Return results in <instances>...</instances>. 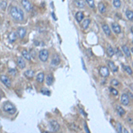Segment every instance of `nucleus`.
Masks as SVG:
<instances>
[{"mask_svg":"<svg viewBox=\"0 0 133 133\" xmlns=\"http://www.w3.org/2000/svg\"><path fill=\"white\" fill-rule=\"evenodd\" d=\"M10 14L13 17V20L17 21H22L24 20V13L21 11V8L17 6H12L10 10Z\"/></svg>","mask_w":133,"mask_h":133,"instance_id":"f257e3e1","label":"nucleus"},{"mask_svg":"<svg viewBox=\"0 0 133 133\" xmlns=\"http://www.w3.org/2000/svg\"><path fill=\"white\" fill-rule=\"evenodd\" d=\"M3 109L9 115H14L16 113V108L11 102H5L3 106Z\"/></svg>","mask_w":133,"mask_h":133,"instance_id":"f03ea898","label":"nucleus"},{"mask_svg":"<svg viewBox=\"0 0 133 133\" xmlns=\"http://www.w3.org/2000/svg\"><path fill=\"white\" fill-rule=\"evenodd\" d=\"M38 57L41 61L46 62L48 60V58H49V51L48 50H45V49L41 50V51H39Z\"/></svg>","mask_w":133,"mask_h":133,"instance_id":"7ed1b4c3","label":"nucleus"},{"mask_svg":"<svg viewBox=\"0 0 133 133\" xmlns=\"http://www.w3.org/2000/svg\"><path fill=\"white\" fill-rule=\"evenodd\" d=\"M0 81L8 88H10L11 85H12V81H11V79L7 75H0Z\"/></svg>","mask_w":133,"mask_h":133,"instance_id":"20e7f679","label":"nucleus"},{"mask_svg":"<svg viewBox=\"0 0 133 133\" xmlns=\"http://www.w3.org/2000/svg\"><path fill=\"white\" fill-rule=\"evenodd\" d=\"M21 5L27 12H30L32 10V4L29 0H21Z\"/></svg>","mask_w":133,"mask_h":133,"instance_id":"39448f33","label":"nucleus"},{"mask_svg":"<svg viewBox=\"0 0 133 133\" xmlns=\"http://www.w3.org/2000/svg\"><path fill=\"white\" fill-rule=\"evenodd\" d=\"M26 34H27V29H26L25 28L21 27V28H18V30H17V36H18V37L20 39L24 38L26 36Z\"/></svg>","mask_w":133,"mask_h":133,"instance_id":"423d86ee","label":"nucleus"},{"mask_svg":"<svg viewBox=\"0 0 133 133\" xmlns=\"http://www.w3.org/2000/svg\"><path fill=\"white\" fill-rule=\"evenodd\" d=\"M100 74L103 77H108L109 75V69L107 66H101L100 69Z\"/></svg>","mask_w":133,"mask_h":133,"instance_id":"0eeeda50","label":"nucleus"},{"mask_svg":"<svg viewBox=\"0 0 133 133\" xmlns=\"http://www.w3.org/2000/svg\"><path fill=\"white\" fill-rule=\"evenodd\" d=\"M121 102L124 106H128L130 104V98L128 94H123L121 97Z\"/></svg>","mask_w":133,"mask_h":133,"instance_id":"6e6552de","label":"nucleus"},{"mask_svg":"<svg viewBox=\"0 0 133 133\" xmlns=\"http://www.w3.org/2000/svg\"><path fill=\"white\" fill-rule=\"evenodd\" d=\"M50 126H51V130L53 131H59V128H60L59 123H57L56 121H51L50 122Z\"/></svg>","mask_w":133,"mask_h":133,"instance_id":"1a4fd4ad","label":"nucleus"},{"mask_svg":"<svg viewBox=\"0 0 133 133\" xmlns=\"http://www.w3.org/2000/svg\"><path fill=\"white\" fill-rule=\"evenodd\" d=\"M17 37H18L17 32H11L8 35V40H9L10 43H14L17 40Z\"/></svg>","mask_w":133,"mask_h":133,"instance_id":"9d476101","label":"nucleus"},{"mask_svg":"<svg viewBox=\"0 0 133 133\" xmlns=\"http://www.w3.org/2000/svg\"><path fill=\"white\" fill-rule=\"evenodd\" d=\"M60 58L58 54H54L53 57H52V59H51V64L53 65V66H57V65H59L60 63Z\"/></svg>","mask_w":133,"mask_h":133,"instance_id":"9b49d317","label":"nucleus"},{"mask_svg":"<svg viewBox=\"0 0 133 133\" xmlns=\"http://www.w3.org/2000/svg\"><path fill=\"white\" fill-rule=\"evenodd\" d=\"M17 65L20 68H25L26 66V62L24 61V59L21 58V57H19L18 59H17Z\"/></svg>","mask_w":133,"mask_h":133,"instance_id":"f8f14e48","label":"nucleus"},{"mask_svg":"<svg viewBox=\"0 0 133 133\" xmlns=\"http://www.w3.org/2000/svg\"><path fill=\"white\" fill-rule=\"evenodd\" d=\"M24 75H25L27 78H28V79H32V78L35 76V72H34L33 70H31V69H28V70L25 71Z\"/></svg>","mask_w":133,"mask_h":133,"instance_id":"ddd939ff","label":"nucleus"},{"mask_svg":"<svg viewBox=\"0 0 133 133\" xmlns=\"http://www.w3.org/2000/svg\"><path fill=\"white\" fill-rule=\"evenodd\" d=\"M112 28L113 30H114V32L116 34H120L121 33V26L119 25V24H117V23H113L112 24Z\"/></svg>","mask_w":133,"mask_h":133,"instance_id":"4468645a","label":"nucleus"},{"mask_svg":"<svg viewBox=\"0 0 133 133\" xmlns=\"http://www.w3.org/2000/svg\"><path fill=\"white\" fill-rule=\"evenodd\" d=\"M84 19V14L83 12H77L76 14H75V20H76L78 22H81Z\"/></svg>","mask_w":133,"mask_h":133,"instance_id":"2eb2a0df","label":"nucleus"},{"mask_svg":"<svg viewBox=\"0 0 133 133\" xmlns=\"http://www.w3.org/2000/svg\"><path fill=\"white\" fill-rule=\"evenodd\" d=\"M21 54H22L23 58H25L27 60H30V59H31L30 52H28V51H27V50H22V51H21Z\"/></svg>","mask_w":133,"mask_h":133,"instance_id":"dca6fc26","label":"nucleus"},{"mask_svg":"<svg viewBox=\"0 0 133 133\" xmlns=\"http://www.w3.org/2000/svg\"><path fill=\"white\" fill-rule=\"evenodd\" d=\"M36 81L39 83H43L44 81V74L43 72L39 73L37 75H36Z\"/></svg>","mask_w":133,"mask_h":133,"instance_id":"f3484780","label":"nucleus"},{"mask_svg":"<svg viewBox=\"0 0 133 133\" xmlns=\"http://www.w3.org/2000/svg\"><path fill=\"white\" fill-rule=\"evenodd\" d=\"M75 5L78 8H83L85 6V3L83 0H75Z\"/></svg>","mask_w":133,"mask_h":133,"instance_id":"a211bd4d","label":"nucleus"},{"mask_svg":"<svg viewBox=\"0 0 133 133\" xmlns=\"http://www.w3.org/2000/svg\"><path fill=\"white\" fill-rule=\"evenodd\" d=\"M82 28H83V29H86V28L89 27L90 23H91V20L90 19H85V20H83V21H82Z\"/></svg>","mask_w":133,"mask_h":133,"instance_id":"6ab92c4d","label":"nucleus"},{"mask_svg":"<svg viewBox=\"0 0 133 133\" xmlns=\"http://www.w3.org/2000/svg\"><path fill=\"white\" fill-rule=\"evenodd\" d=\"M102 28H103V30H104V32L106 33V35L110 36L111 30H110V28H109V27H108L107 24H103V25H102Z\"/></svg>","mask_w":133,"mask_h":133,"instance_id":"aec40b11","label":"nucleus"},{"mask_svg":"<svg viewBox=\"0 0 133 133\" xmlns=\"http://www.w3.org/2000/svg\"><path fill=\"white\" fill-rule=\"evenodd\" d=\"M107 52H108V56L109 57H113L114 56V54H115V51H114V48L111 47L110 45H108L107 47Z\"/></svg>","mask_w":133,"mask_h":133,"instance_id":"412c9836","label":"nucleus"},{"mask_svg":"<svg viewBox=\"0 0 133 133\" xmlns=\"http://www.w3.org/2000/svg\"><path fill=\"white\" fill-rule=\"evenodd\" d=\"M108 66H109V68L112 69L114 72H116L118 70V67L115 66V63H114L113 61H111V60H109V61H108Z\"/></svg>","mask_w":133,"mask_h":133,"instance_id":"4be33fe9","label":"nucleus"},{"mask_svg":"<svg viewBox=\"0 0 133 133\" xmlns=\"http://www.w3.org/2000/svg\"><path fill=\"white\" fill-rule=\"evenodd\" d=\"M116 111H117V113L121 115V116H123V115H125V110H124L121 106H116Z\"/></svg>","mask_w":133,"mask_h":133,"instance_id":"5701e85b","label":"nucleus"},{"mask_svg":"<svg viewBox=\"0 0 133 133\" xmlns=\"http://www.w3.org/2000/svg\"><path fill=\"white\" fill-rule=\"evenodd\" d=\"M99 10L101 13H105L106 11H107V7H106V5L103 4V3H100L99 4Z\"/></svg>","mask_w":133,"mask_h":133,"instance_id":"b1692460","label":"nucleus"},{"mask_svg":"<svg viewBox=\"0 0 133 133\" xmlns=\"http://www.w3.org/2000/svg\"><path fill=\"white\" fill-rule=\"evenodd\" d=\"M46 83H47V85H51L53 83V76L51 75H47V77H46Z\"/></svg>","mask_w":133,"mask_h":133,"instance_id":"393cba45","label":"nucleus"},{"mask_svg":"<svg viewBox=\"0 0 133 133\" xmlns=\"http://www.w3.org/2000/svg\"><path fill=\"white\" fill-rule=\"evenodd\" d=\"M123 51H124V53H125V55L128 58H130L131 57V51H130V49H129V47L127 45H123Z\"/></svg>","mask_w":133,"mask_h":133,"instance_id":"a878e982","label":"nucleus"},{"mask_svg":"<svg viewBox=\"0 0 133 133\" xmlns=\"http://www.w3.org/2000/svg\"><path fill=\"white\" fill-rule=\"evenodd\" d=\"M126 16H127V18H128L130 21H132L133 20V12L131 10H127L126 11Z\"/></svg>","mask_w":133,"mask_h":133,"instance_id":"bb28decb","label":"nucleus"},{"mask_svg":"<svg viewBox=\"0 0 133 133\" xmlns=\"http://www.w3.org/2000/svg\"><path fill=\"white\" fill-rule=\"evenodd\" d=\"M113 5L115 8H120L121 5H122V3H121V0H114L113 1Z\"/></svg>","mask_w":133,"mask_h":133,"instance_id":"cd10ccee","label":"nucleus"},{"mask_svg":"<svg viewBox=\"0 0 133 133\" xmlns=\"http://www.w3.org/2000/svg\"><path fill=\"white\" fill-rule=\"evenodd\" d=\"M18 74V71L15 68H9V75H13V76H16Z\"/></svg>","mask_w":133,"mask_h":133,"instance_id":"c85d7f7f","label":"nucleus"},{"mask_svg":"<svg viewBox=\"0 0 133 133\" xmlns=\"http://www.w3.org/2000/svg\"><path fill=\"white\" fill-rule=\"evenodd\" d=\"M123 68H124V70H125V72L127 73L128 75H132L133 74V72H132V70H131V68L129 66H123Z\"/></svg>","mask_w":133,"mask_h":133,"instance_id":"c756f323","label":"nucleus"},{"mask_svg":"<svg viewBox=\"0 0 133 133\" xmlns=\"http://www.w3.org/2000/svg\"><path fill=\"white\" fill-rule=\"evenodd\" d=\"M87 4L89 5L90 7L91 8H94L95 7V3H94V0H86Z\"/></svg>","mask_w":133,"mask_h":133,"instance_id":"7c9ffc66","label":"nucleus"},{"mask_svg":"<svg viewBox=\"0 0 133 133\" xmlns=\"http://www.w3.org/2000/svg\"><path fill=\"white\" fill-rule=\"evenodd\" d=\"M116 131L117 132H122L123 131V126L120 123H117V124H116Z\"/></svg>","mask_w":133,"mask_h":133,"instance_id":"2f4dec72","label":"nucleus"},{"mask_svg":"<svg viewBox=\"0 0 133 133\" xmlns=\"http://www.w3.org/2000/svg\"><path fill=\"white\" fill-rule=\"evenodd\" d=\"M109 90H110V92H111V93H112L113 95H115V96H117V95H118V91H116V90L115 89V88L111 87Z\"/></svg>","mask_w":133,"mask_h":133,"instance_id":"473e14b6","label":"nucleus"},{"mask_svg":"<svg viewBox=\"0 0 133 133\" xmlns=\"http://www.w3.org/2000/svg\"><path fill=\"white\" fill-rule=\"evenodd\" d=\"M6 5H7V1H3V2L0 4V7L2 8L3 10H5V7H6Z\"/></svg>","mask_w":133,"mask_h":133,"instance_id":"72a5a7b5","label":"nucleus"},{"mask_svg":"<svg viewBox=\"0 0 133 133\" xmlns=\"http://www.w3.org/2000/svg\"><path fill=\"white\" fill-rule=\"evenodd\" d=\"M41 92L42 93H43V94H45V95H47V96H49V95L51 94V93H50V91H49L47 89H43L41 91Z\"/></svg>","mask_w":133,"mask_h":133,"instance_id":"f704fd0d","label":"nucleus"},{"mask_svg":"<svg viewBox=\"0 0 133 133\" xmlns=\"http://www.w3.org/2000/svg\"><path fill=\"white\" fill-rule=\"evenodd\" d=\"M112 84L115 85V86H119V85H120V83L118 82L117 80L114 79V80H112Z\"/></svg>","mask_w":133,"mask_h":133,"instance_id":"c9c22d12","label":"nucleus"},{"mask_svg":"<svg viewBox=\"0 0 133 133\" xmlns=\"http://www.w3.org/2000/svg\"><path fill=\"white\" fill-rule=\"evenodd\" d=\"M70 129H73V130H79V127H77L75 124H70Z\"/></svg>","mask_w":133,"mask_h":133,"instance_id":"e433bc0d","label":"nucleus"},{"mask_svg":"<svg viewBox=\"0 0 133 133\" xmlns=\"http://www.w3.org/2000/svg\"><path fill=\"white\" fill-rule=\"evenodd\" d=\"M30 55H31L32 57H33V59H36V53H35V51H34V50H32V51H31V53H30Z\"/></svg>","mask_w":133,"mask_h":133,"instance_id":"4c0bfd02","label":"nucleus"},{"mask_svg":"<svg viewBox=\"0 0 133 133\" xmlns=\"http://www.w3.org/2000/svg\"><path fill=\"white\" fill-rule=\"evenodd\" d=\"M84 129H85V131H86V132H88V133L90 132L89 129H88V127H87V124H86V123H84Z\"/></svg>","mask_w":133,"mask_h":133,"instance_id":"58836bf2","label":"nucleus"},{"mask_svg":"<svg viewBox=\"0 0 133 133\" xmlns=\"http://www.w3.org/2000/svg\"><path fill=\"white\" fill-rule=\"evenodd\" d=\"M117 55L119 57H122V55H123V54H122V52H120V50H119V49H117Z\"/></svg>","mask_w":133,"mask_h":133,"instance_id":"ea45409f","label":"nucleus"},{"mask_svg":"<svg viewBox=\"0 0 133 133\" xmlns=\"http://www.w3.org/2000/svg\"><path fill=\"white\" fill-rule=\"evenodd\" d=\"M131 33L133 34V26H132V27H131Z\"/></svg>","mask_w":133,"mask_h":133,"instance_id":"a19ab883","label":"nucleus"},{"mask_svg":"<svg viewBox=\"0 0 133 133\" xmlns=\"http://www.w3.org/2000/svg\"><path fill=\"white\" fill-rule=\"evenodd\" d=\"M131 51H132V54H133V48L131 49Z\"/></svg>","mask_w":133,"mask_h":133,"instance_id":"79ce46f5","label":"nucleus"},{"mask_svg":"<svg viewBox=\"0 0 133 133\" xmlns=\"http://www.w3.org/2000/svg\"><path fill=\"white\" fill-rule=\"evenodd\" d=\"M0 101H1V94H0Z\"/></svg>","mask_w":133,"mask_h":133,"instance_id":"37998d69","label":"nucleus"}]
</instances>
